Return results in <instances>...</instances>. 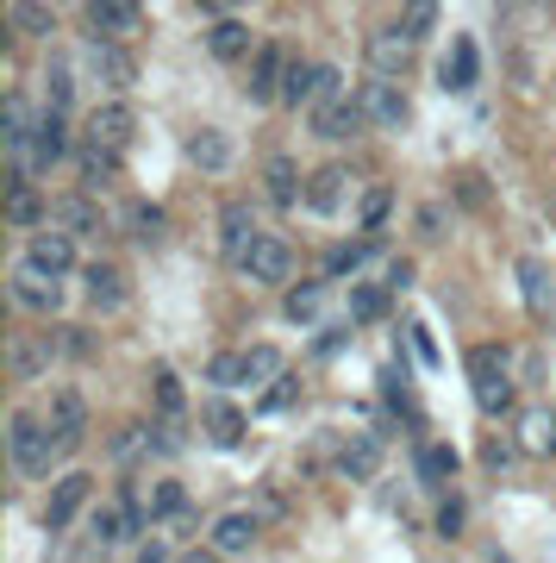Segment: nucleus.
<instances>
[{"mask_svg": "<svg viewBox=\"0 0 556 563\" xmlns=\"http://www.w3.org/2000/svg\"><path fill=\"white\" fill-rule=\"evenodd\" d=\"M188 163H194L200 176H225V169H232V139H225L219 125L188 132Z\"/></svg>", "mask_w": 556, "mask_h": 563, "instance_id": "obj_21", "label": "nucleus"}, {"mask_svg": "<svg viewBox=\"0 0 556 563\" xmlns=\"http://www.w3.org/2000/svg\"><path fill=\"white\" fill-rule=\"evenodd\" d=\"M469 388H476L481 413H507L513 407V369H507V351L500 344H476L469 351Z\"/></svg>", "mask_w": 556, "mask_h": 563, "instance_id": "obj_2", "label": "nucleus"}, {"mask_svg": "<svg viewBox=\"0 0 556 563\" xmlns=\"http://www.w3.org/2000/svg\"><path fill=\"white\" fill-rule=\"evenodd\" d=\"M413 32H407V25H376V32H369V63H376V76L381 81H394V76H407V63H413Z\"/></svg>", "mask_w": 556, "mask_h": 563, "instance_id": "obj_11", "label": "nucleus"}, {"mask_svg": "<svg viewBox=\"0 0 556 563\" xmlns=\"http://www.w3.org/2000/svg\"><path fill=\"white\" fill-rule=\"evenodd\" d=\"M263 195H269V207H281V213H300V207H307V181H300L288 151H269V157H263Z\"/></svg>", "mask_w": 556, "mask_h": 563, "instance_id": "obj_7", "label": "nucleus"}, {"mask_svg": "<svg viewBox=\"0 0 556 563\" xmlns=\"http://www.w3.org/2000/svg\"><path fill=\"white\" fill-rule=\"evenodd\" d=\"M476 69H481V63H476V38H457V44H451V57L437 63V81H444V88H457V95H463V88L476 81Z\"/></svg>", "mask_w": 556, "mask_h": 563, "instance_id": "obj_29", "label": "nucleus"}, {"mask_svg": "<svg viewBox=\"0 0 556 563\" xmlns=\"http://www.w3.org/2000/svg\"><path fill=\"white\" fill-rule=\"evenodd\" d=\"M132 225H138L144 239H151V232H163V213H157V207H151V201H144L138 213H132Z\"/></svg>", "mask_w": 556, "mask_h": 563, "instance_id": "obj_51", "label": "nucleus"}, {"mask_svg": "<svg viewBox=\"0 0 556 563\" xmlns=\"http://www.w3.org/2000/svg\"><path fill=\"white\" fill-rule=\"evenodd\" d=\"M7 451H13V470L20 476H51V463L63 457V444L51 439L44 413H13L7 420Z\"/></svg>", "mask_w": 556, "mask_h": 563, "instance_id": "obj_1", "label": "nucleus"}, {"mask_svg": "<svg viewBox=\"0 0 556 563\" xmlns=\"http://www.w3.org/2000/svg\"><path fill=\"white\" fill-rule=\"evenodd\" d=\"M151 451H169V432H163V426L138 420V426H120V432H113V463H120V470H132V463L151 457Z\"/></svg>", "mask_w": 556, "mask_h": 563, "instance_id": "obj_20", "label": "nucleus"}, {"mask_svg": "<svg viewBox=\"0 0 556 563\" xmlns=\"http://www.w3.org/2000/svg\"><path fill=\"white\" fill-rule=\"evenodd\" d=\"M51 344H57L63 357H88V351H94V339H88V332H76V325H63V332H51Z\"/></svg>", "mask_w": 556, "mask_h": 563, "instance_id": "obj_47", "label": "nucleus"}, {"mask_svg": "<svg viewBox=\"0 0 556 563\" xmlns=\"http://www.w3.org/2000/svg\"><path fill=\"white\" fill-rule=\"evenodd\" d=\"M257 213H251V201H225L219 207V257L225 263H251V251H257Z\"/></svg>", "mask_w": 556, "mask_h": 563, "instance_id": "obj_4", "label": "nucleus"}, {"mask_svg": "<svg viewBox=\"0 0 556 563\" xmlns=\"http://www.w3.org/2000/svg\"><path fill=\"white\" fill-rule=\"evenodd\" d=\"M288 51L281 44H263L257 63H251V101L257 107H281V81H288Z\"/></svg>", "mask_w": 556, "mask_h": 563, "instance_id": "obj_16", "label": "nucleus"}, {"mask_svg": "<svg viewBox=\"0 0 556 563\" xmlns=\"http://www.w3.org/2000/svg\"><path fill=\"white\" fill-rule=\"evenodd\" d=\"M419 476H425V483H444V476H457V451H451V444H425V451H419Z\"/></svg>", "mask_w": 556, "mask_h": 563, "instance_id": "obj_40", "label": "nucleus"}, {"mask_svg": "<svg viewBox=\"0 0 556 563\" xmlns=\"http://www.w3.org/2000/svg\"><path fill=\"white\" fill-rule=\"evenodd\" d=\"M176 563H219V551H188V558H176Z\"/></svg>", "mask_w": 556, "mask_h": 563, "instance_id": "obj_55", "label": "nucleus"}, {"mask_svg": "<svg viewBox=\"0 0 556 563\" xmlns=\"http://www.w3.org/2000/svg\"><path fill=\"white\" fill-rule=\"evenodd\" d=\"M44 426H51V439H57L63 451H76L81 432H88V395H81V388H57L51 407H44Z\"/></svg>", "mask_w": 556, "mask_h": 563, "instance_id": "obj_9", "label": "nucleus"}, {"mask_svg": "<svg viewBox=\"0 0 556 563\" xmlns=\"http://www.w3.org/2000/svg\"><path fill=\"white\" fill-rule=\"evenodd\" d=\"M244 369H251V351H219V357L207 363V383L213 388H238Z\"/></svg>", "mask_w": 556, "mask_h": 563, "instance_id": "obj_39", "label": "nucleus"}, {"mask_svg": "<svg viewBox=\"0 0 556 563\" xmlns=\"http://www.w3.org/2000/svg\"><path fill=\"white\" fill-rule=\"evenodd\" d=\"M381 313H388V288L357 282V288H351V325H376Z\"/></svg>", "mask_w": 556, "mask_h": 563, "instance_id": "obj_37", "label": "nucleus"}, {"mask_svg": "<svg viewBox=\"0 0 556 563\" xmlns=\"http://www.w3.org/2000/svg\"><path fill=\"white\" fill-rule=\"evenodd\" d=\"M7 295H13V307H20V313H44V320H57L63 282L38 276L32 263H13V276H7Z\"/></svg>", "mask_w": 556, "mask_h": 563, "instance_id": "obj_6", "label": "nucleus"}, {"mask_svg": "<svg viewBox=\"0 0 556 563\" xmlns=\"http://www.w3.org/2000/svg\"><path fill=\"white\" fill-rule=\"evenodd\" d=\"M319 76H325V63L319 57H294L288 63V81H281V107H319Z\"/></svg>", "mask_w": 556, "mask_h": 563, "instance_id": "obj_23", "label": "nucleus"}, {"mask_svg": "<svg viewBox=\"0 0 556 563\" xmlns=\"http://www.w3.org/2000/svg\"><path fill=\"white\" fill-rule=\"evenodd\" d=\"M51 357H57V344L51 339H20L13 344V383H38Z\"/></svg>", "mask_w": 556, "mask_h": 563, "instance_id": "obj_34", "label": "nucleus"}, {"mask_svg": "<svg viewBox=\"0 0 556 563\" xmlns=\"http://www.w3.org/2000/svg\"><path fill=\"white\" fill-rule=\"evenodd\" d=\"M513 276H519V295H525V313H532V320H551L556 313V276L544 269V257H519Z\"/></svg>", "mask_w": 556, "mask_h": 563, "instance_id": "obj_15", "label": "nucleus"}, {"mask_svg": "<svg viewBox=\"0 0 556 563\" xmlns=\"http://www.w3.org/2000/svg\"><path fill=\"white\" fill-rule=\"evenodd\" d=\"M300 401V376H281L276 388H263V401H257V413H288V407Z\"/></svg>", "mask_w": 556, "mask_h": 563, "instance_id": "obj_44", "label": "nucleus"}, {"mask_svg": "<svg viewBox=\"0 0 556 563\" xmlns=\"http://www.w3.org/2000/svg\"><path fill=\"white\" fill-rule=\"evenodd\" d=\"M88 32L107 38V44L132 38V32H138V7H132V0H88Z\"/></svg>", "mask_w": 556, "mask_h": 563, "instance_id": "obj_19", "label": "nucleus"}, {"mask_svg": "<svg viewBox=\"0 0 556 563\" xmlns=\"http://www.w3.org/2000/svg\"><path fill=\"white\" fill-rule=\"evenodd\" d=\"M88 495H94V476H88V470H69V476H57L51 501H44V526H51V532H63V526H69L81 507H88Z\"/></svg>", "mask_w": 556, "mask_h": 563, "instance_id": "obj_14", "label": "nucleus"}, {"mask_svg": "<svg viewBox=\"0 0 556 563\" xmlns=\"http://www.w3.org/2000/svg\"><path fill=\"white\" fill-rule=\"evenodd\" d=\"M81 176L88 181H113L120 176V157H113V151H88V157H81Z\"/></svg>", "mask_w": 556, "mask_h": 563, "instance_id": "obj_46", "label": "nucleus"}, {"mask_svg": "<svg viewBox=\"0 0 556 563\" xmlns=\"http://www.w3.org/2000/svg\"><path fill=\"white\" fill-rule=\"evenodd\" d=\"M388 220H394V188H388V181L363 188V195H357V225H363V232H381Z\"/></svg>", "mask_w": 556, "mask_h": 563, "instance_id": "obj_33", "label": "nucleus"}, {"mask_svg": "<svg viewBox=\"0 0 556 563\" xmlns=\"http://www.w3.org/2000/svg\"><path fill=\"white\" fill-rule=\"evenodd\" d=\"M188 413V395H181L176 369H157V420H181Z\"/></svg>", "mask_w": 556, "mask_h": 563, "instance_id": "obj_41", "label": "nucleus"}, {"mask_svg": "<svg viewBox=\"0 0 556 563\" xmlns=\"http://www.w3.org/2000/svg\"><path fill=\"white\" fill-rule=\"evenodd\" d=\"M81 282H88V301H94L100 313H120V307L132 301V282H125L120 263H88V269H81Z\"/></svg>", "mask_w": 556, "mask_h": 563, "instance_id": "obj_17", "label": "nucleus"}, {"mask_svg": "<svg viewBox=\"0 0 556 563\" xmlns=\"http://www.w3.org/2000/svg\"><path fill=\"white\" fill-rule=\"evenodd\" d=\"M457 201L463 207H488V181H481V176H457Z\"/></svg>", "mask_w": 556, "mask_h": 563, "instance_id": "obj_49", "label": "nucleus"}, {"mask_svg": "<svg viewBox=\"0 0 556 563\" xmlns=\"http://www.w3.org/2000/svg\"><path fill=\"white\" fill-rule=\"evenodd\" d=\"M7 25H13V32H25V38H51V32H57V13H44L38 0H13Z\"/></svg>", "mask_w": 556, "mask_h": 563, "instance_id": "obj_36", "label": "nucleus"}, {"mask_svg": "<svg viewBox=\"0 0 556 563\" xmlns=\"http://www.w3.org/2000/svg\"><path fill=\"white\" fill-rule=\"evenodd\" d=\"M344 207H351V169H344V163L313 169V176H307V213H319V220H338Z\"/></svg>", "mask_w": 556, "mask_h": 563, "instance_id": "obj_10", "label": "nucleus"}, {"mask_svg": "<svg viewBox=\"0 0 556 563\" xmlns=\"http://www.w3.org/2000/svg\"><path fill=\"white\" fill-rule=\"evenodd\" d=\"M463 520H469V514H463V501H457V495H444V501H437V532H444V539H457Z\"/></svg>", "mask_w": 556, "mask_h": 563, "instance_id": "obj_48", "label": "nucleus"}, {"mask_svg": "<svg viewBox=\"0 0 556 563\" xmlns=\"http://www.w3.org/2000/svg\"><path fill=\"white\" fill-rule=\"evenodd\" d=\"M281 376H288V369H281V351L276 344H257V351H251V369H244V388H276Z\"/></svg>", "mask_w": 556, "mask_h": 563, "instance_id": "obj_38", "label": "nucleus"}, {"mask_svg": "<svg viewBox=\"0 0 556 563\" xmlns=\"http://www.w3.org/2000/svg\"><path fill=\"white\" fill-rule=\"evenodd\" d=\"M244 276L263 282V288H281V282L294 276V244L276 239V232H263L257 251H251V263H244Z\"/></svg>", "mask_w": 556, "mask_h": 563, "instance_id": "obj_13", "label": "nucleus"}, {"mask_svg": "<svg viewBox=\"0 0 556 563\" xmlns=\"http://www.w3.org/2000/svg\"><path fill=\"white\" fill-rule=\"evenodd\" d=\"M363 125H369V120H363V101H338V107H319V113H313V132H319L325 144L357 139Z\"/></svg>", "mask_w": 556, "mask_h": 563, "instance_id": "obj_24", "label": "nucleus"}, {"mask_svg": "<svg viewBox=\"0 0 556 563\" xmlns=\"http://www.w3.org/2000/svg\"><path fill=\"white\" fill-rule=\"evenodd\" d=\"M363 263H369V244H332L325 251V276H357Z\"/></svg>", "mask_w": 556, "mask_h": 563, "instance_id": "obj_43", "label": "nucleus"}, {"mask_svg": "<svg viewBox=\"0 0 556 563\" xmlns=\"http://www.w3.org/2000/svg\"><path fill=\"white\" fill-rule=\"evenodd\" d=\"M407 339H413L419 363H437V344H432V332H425V325H413V332H407Z\"/></svg>", "mask_w": 556, "mask_h": 563, "instance_id": "obj_52", "label": "nucleus"}, {"mask_svg": "<svg viewBox=\"0 0 556 563\" xmlns=\"http://www.w3.org/2000/svg\"><path fill=\"white\" fill-rule=\"evenodd\" d=\"M7 225H13V232H32V239L51 225V201H44L32 181H13V188H7Z\"/></svg>", "mask_w": 556, "mask_h": 563, "instance_id": "obj_18", "label": "nucleus"}, {"mask_svg": "<svg viewBox=\"0 0 556 563\" xmlns=\"http://www.w3.org/2000/svg\"><path fill=\"white\" fill-rule=\"evenodd\" d=\"M200 432H207L213 444H238L244 432H251V413H244V407L213 401V407H200Z\"/></svg>", "mask_w": 556, "mask_h": 563, "instance_id": "obj_26", "label": "nucleus"}, {"mask_svg": "<svg viewBox=\"0 0 556 563\" xmlns=\"http://www.w3.org/2000/svg\"><path fill=\"white\" fill-rule=\"evenodd\" d=\"M151 514H157V520H181V514H188V488H181V483H157V488H151Z\"/></svg>", "mask_w": 556, "mask_h": 563, "instance_id": "obj_42", "label": "nucleus"}, {"mask_svg": "<svg viewBox=\"0 0 556 563\" xmlns=\"http://www.w3.org/2000/svg\"><path fill=\"white\" fill-rule=\"evenodd\" d=\"M363 120L369 125H381V132H400V125L413 120V101H407V88L400 81H381V76H369L363 81Z\"/></svg>", "mask_w": 556, "mask_h": 563, "instance_id": "obj_5", "label": "nucleus"}, {"mask_svg": "<svg viewBox=\"0 0 556 563\" xmlns=\"http://www.w3.org/2000/svg\"><path fill=\"white\" fill-rule=\"evenodd\" d=\"M338 470L344 476H357V483H369V476L381 470V444L376 439H344L338 444Z\"/></svg>", "mask_w": 556, "mask_h": 563, "instance_id": "obj_32", "label": "nucleus"}, {"mask_svg": "<svg viewBox=\"0 0 556 563\" xmlns=\"http://www.w3.org/2000/svg\"><path fill=\"white\" fill-rule=\"evenodd\" d=\"M138 563H169V551H163V544H144V551H138Z\"/></svg>", "mask_w": 556, "mask_h": 563, "instance_id": "obj_54", "label": "nucleus"}, {"mask_svg": "<svg viewBox=\"0 0 556 563\" xmlns=\"http://www.w3.org/2000/svg\"><path fill=\"white\" fill-rule=\"evenodd\" d=\"M69 107H76V81H69V63L51 57V69H44V113H51V120H69Z\"/></svg>", "mask_w": 556, "mask_h": 563, "instance_id": "obj_28", "label": "nucleus"}, {"mask_svg": "<svg viewBox=\"0 0 556 563\" xmlns=\"http://www.w3.org/2000/svg\"><path fill=\"white\" fill-rule=\"evenodd\" d=\"M88 69H94V81L100 88H113V95H125V88L138 81V57H132L125 44H107V38L88 44Z\"/></svg>", "mask_w": 556, "mask_h": 563, "instance_id": "obj_12", "label": "nucleus"}, {"mask_svg": "<svg viewBox=\"0 0 556 563\" xmlns=\"http://www.w3.org/2000/svg\"><path fill=\"white\" fill-rule=\"evenodd\" d=\"M51 225H57V232H69V239H76V232H94L100 207L88 201V195H63V201H51Z\"/></svg>", "mask_w": 556, "mask_h": 563, "instance_id": "obj_27", "label": "nucleus"}, {"mask_svg": "<svg viewBox=\"0 0 556 563\" xmlns=\"http://www.w3.org/2000/svg\"><path fill=\"white\" fill-rule=\"evenodd\" d=\"M419 232H425V239H444V213H437V207H419Z\"/></svg>", "mask_w": 556, "mask_h": 563, "instance_id": "obj_53", "label": "nucleus"}, {"mask_svg": "<svg viewBox=\"0 0 556 563\" xmlns=\"http://www.w3.org/2000/svg\"><path fill=\"white\" fill-rule=\"evenodd\" d=\"M63 151H69V132H63V120H51V113H44V120H38V139H32V157H25V169H20L13 181H32L38 169L63 163Z\"/></svg>", "mask_w": 556, "mask_h": 563, "instance_id": "obj_22", "label": "nucleus"}, {"mask_svg": "<svg viewBox=\"0 0 556 563\" xmlns=\"http://www.w3.org/2000/svg\"><path fill=\"white\" fill-rule=\"evenodd\" d=\"M281 514H288L281 495H276V488H263V495H257V520H281Z\"/></svg>", "mask_w": 556, "mask_h": 563, "instance_id": "obj_50", "label": "nucleus"}, {"mask_svg": "<svg viewBox=\"0 0 556 563\" xmlns=\"http://www.w3.org/2000/svg\"><path fill=\"white\" fill-rule=\"evenodd\" d=\"M400 25H407L413 38H425V32H432V25H437V0H413V7L400 13Z\"/></svg>", "mask_w": 556, "mask_h": 563, "instance_id": "obj_45", "label": "nucleus"}, {"mask_svg": "<svg viewBox=\"0 0 556 563\" xmlns=\"http://www.w3.org/2000/svg\"><path fill=\"white\" fill-rule=\"evenodd\" d=\"M244 51H251V25H238V20H213V32H207V57L238 63Z\"/></svg>", "mask_w": 556, "mask_h": 563, "instance_id": "obj_30", "label": "nucleus"}, {"mask_svg": "<svg viewBox=\"0 0 556 563\" xmlns=\"http://www.w3.org/2000/svg\"><path fill=\"white\" fill-rule=\"evenodd\" d=\"M519 444L537 451V457H551L556 451V407H532V413L519 420Z\"/></svg>", "mask_w": 556, "mask_h": 563, "instance_id": "obj_31", "label": "nucleus"}, {"mask_svg": "<svg viewBox=\"0 0 556 563\" xmlns=\"http://www.w3.org/2000/svg\"><path fill=\"white\" fill-rule=\"evenodd\" d=\"M257 544V514H219L213 520V551L219 558H244Z\"/></svg>", "mask_w": 556, "mask_h": 563, "instance_id": "obj_25", "label": "nucleus"}, {"mask_svg": "<svg viewBox=\"0 0 556 563\" xmlns=\"http://www.w3.org/2000/svg\"><path fill=\"white\" fill-rule=\"evenodd\" d=\"M281 313H288V325H319V313H325V288H319V282H300V288H288Z\"/></svg>", "mask_w": 556, "mask_h": 563, "instance_id": "obj_35", "label": "nucleus"}, {"mask_svg": "<svg viewBox=\"0 0 556 563\" xmlns=\"http://www.w3.org/2000/svg\"><path fill=\"white\" fill-rule=\"evenodd\" d=\"M132 132H138V113H132L125 101H100L94 113H88V125H81L88 151H113V157L132 144Z\"/></svg>", "mask_w": 556, "mask_h": 563, "instance_id": "obj_3", "label": "nucleus"}, {"mask_svg": "<svg viewBox=\"0 0 556 563\" xmlns=\"http://www.w3.org/2000/svg\"><path fill=\"white\" fill-rule=\"evenodd\" d=\"M20 263H32L38 276L63 282L69 269H76V239H69V232H57V225H44L38 239H25V257Z\"/></svg>", "mask_w": 556, "mask_h": 563, "instance_id": "obj_8", "label": "nucleus"}]
</instances>
